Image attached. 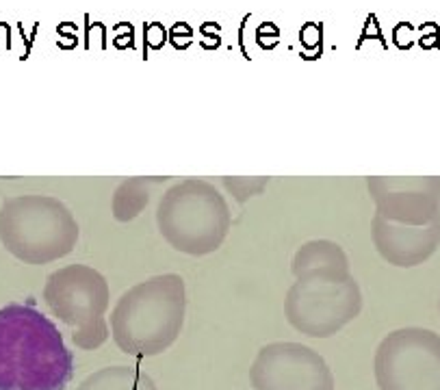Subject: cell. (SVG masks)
<instances>
[{"label":"cell","mask_w":440,"mask_h":390,"mask_svg":"<svg viewBox=\"0 0 440 390\" xmlns=\"http://www.w3.org/2000/svg\"><path fill=\"white\" fill-rule=\"evenodd\" d=\"M74 356L52 321L29 304L0 308V390H65Z\"/></svg>","instance_id":"cell-1"},{"label":"cell","mask_w":440,"mask_h":390,"mask_svg":"<svg viewBox=\"0 0 440 390\" xmlns=\"http://www.w3.org/2000/svg\"><path fill=\"white\" fill-rule=\"evenodd\" d=\"M187 316V286L178 273H161L130 286L113 306L108 330L133 358L165 354L180 338Z\"/></svg>","instance_id":"cell-2"},{"label":"cell","mask_w":440,"mask_h":390,"mask_svg":"<svg viewBox=\"0 0 440 390\" xmlns=\"http://www.w3.org/2000/svg\"><path fill=\"white\" fill-rule=\"evenodd\" d=\"M157 225L176 251L206 256L226 241L230 211L226 197L211 182L185 178L163 193L157 206Z\"/></svg>","instance_id":"cell-3"},{"label":"cell","mask_w":440,"mask_h":390,"mask_svg":"<svg viewBox=\"0 0 440 390\" xmlns=\"http://www.w3.org/2000/svg\"><path fill=\"white\" fill-rule=\"evenodd\" d=\"M362 306V291L349 265H336L295 275L284 297V316L304 336L329 338L356 321Z\"/></svg>","instance_id":"cell-4"},{"label":"cell","mask_w":440,"mask_h":390,"mask_svg":"<svg viewBox=\"0 0 440 390\" xmlns=\"http://www.w3.org/2000/svg\"><path fill=\"white\" fill-rule=\"evenodd\" d=\"M43 300L61 323L72 330L74 347L96 351L111 336L104 319L111 293L98 269L83 263L57 269L43 286Z\"/></svg>","instance_id":"cell-5"},{"label":"cell","mask_w":440,"mask_h":390,"mask_svg":"<svg viewBox=\"0 0 440 390\" xmlns=\"http://www.w3.org/2000/svg\"><path fill=\"white\" fill-rule=\"evenodd\" d=\"M11 251L22 260L43 265L74 251L78 223L72 211L57 197H24L9 204Z\"/></svg>","instance_id":"cell-6"},{"label":"cell","mask_w":440,"mask_h":390,"mask_svg":"<svg viewBox=\"0 0 440 390\" xmlns=\"http://www.w3.org/2000/svg\"><path fill=\"white\" fill-rule=\"evenodd\" d=\"M378 390H440V334L410 326L386 334L373 356Z\"/></svg>","instance_id":"cell-7"},{"label":"cell","mask_w":440,"mask_h":390,"mask_svg":"<svg viewBox=\"0 0 440 390\" xmlns=\"http://www.w3.org/2000/svg\"><path fill=\"white\" fill-rule=\"evenodd\" d=\"M250 384L254 390H334V373L313 347L280 340L258 349Z\"/></svg>","instance_id":"cell-8"},{"label":"cell","mask_w":440,"mask_h":390,"mask_svg":"<svg viewBox=\"0 0 440 390\" xmlns=\"http://www.w3.org/2000/svg\"><path fill=\"white\" fill-rule=\"evenodd\" d=\"M376 202V217L402 225H430L440 221V178H378L367 180Z\"/></svg>","instance_id":"cell-9"},{"label":"cell","mask_w":440,"mask_h":390,"mask_svg":"<svg viewBox=\"0 0 440 390\" xmlns=\"http://www.w3.org/2000/svg\"><path fill=\"white\" fill-rule=\"evenodd\" d=\"M371 239L388 265L402 269L419 267L440 247V221L430 225H402L373 217Z\"/></svg>","instance_id":"cell-10"},{"label":"cell","mask_w":440,"mask_h":390,"mask_svg":"<svg viewBox=\"0 0 440 390\" xmlns=\"http://www.w3.org/2000/svg\"><path fill=\"white\" fill-rule=\"evenodd\" d=\"M76 390H159L148 373L137 366H104L80 382Z\"/></svg>","instance_id":"cell-11"},{"label":"cell","mask_w":440,"mask_h":390,"mask_svg":"<svg viewBox=\"0 0 440 390\" xmlns=\"http://www.w3.org/2000/svg\"><path fill=\"white\" fill-rule=\"evenodd\" d=\"M163 182V178H130L115 189L113 215L118 221L135 219L150 200V189Z\"/></svg>","instance_id":"cell-12"},{"label":"cell","mask_w":440,"mask_h":390,"mask_svg":"<svg viewBox=\"0 0 440 390\" xmlns=\"http://www.w3.org/2000/svg\"><path fill=\"white\" fill-rule=\"evenodd\" d=\"M336 265H349V258L343 251V247L332 241L317 239L297 249V254L293 256V263H291V271L293 275H299L311 269H325V267H336Z\"/></svg>","instance_id":"cell-13"},{"label":"cell","mask_w":440,"mask_h":390,"mask_svg":"<svg viewBox=\"0 0 440 390\" xmlns=\"http://www.w3.org/2000/svg\"><path fill=\"white\" fill-rule=\"evenodd\" d=\"M146 31V48H154V50H159L161 46L165 43V29L159 25H146L143 27Z\"/></svg>","instance_id":"cell-14"},{"label":"cell","mask_w":440,"mask_h":390,"mask_svg":"<svg viewBox=\"0 0 440 390\" xmlns=\"http://www.w3.org/2000/svg\"><path fill=\"white\" fill-rule=\"evenodd\" d=\"M299 37H301V43L306 46L308 50L319 48V46H321V27L319 25H306L301 29Z\"/></svg>","instance_id":"cell-15"},{"label":"cell","mask_w":440,"mask_h":390,"mask_svg":"<svg viewBox=\"0 0 440 390\" xmlns=\"http://www.w3.org/2000/svg\"><path fill=\"white\" fill-rule=\"evenodd\" d=\"M258 39V46H260V48H265V50H271L274 48V46L278 43V35H256Z\"/></svg>","instance_id":"cell-16"},{"label":"cell","mask_w":440,"mask_h":390,"mask_svg":"<svg viewBox=\"0 0 440 390\" xmlns=\"http://www.w3.org/2000/svg\"><path fill=\"white\" fill-rule=\"evenodd\" d=\"M115 46H118V48H133V29L126 31V35H118L115 37Z\"/></svg>","instance_id":"cell-17"},{"label":"cell","mask_w":440,"mask_h":390,"mask_svg":"<svg viewBox=\"0 0 440 390\" xmlns=\"http://www.w3.org/2000/svg\"><path fill=\"white\" fill-rule=\"evenodd\" d=\"M438 312H440V297H438Z\"/></svg>","instance_id":"cell-18"}]
</instances>
